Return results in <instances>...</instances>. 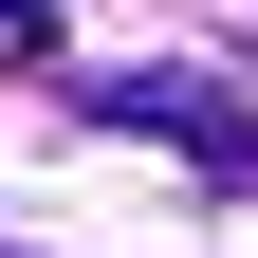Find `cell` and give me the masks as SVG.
Here are the masks:
<instances>
[{"instance_id": "6da1fadb", "label": "cell", "mask_w": 258, "mask_h": 258, "mask_svg": "<svg viewBox=\"0 0 258 258\" xmlns=\"http://www.w3.org/2000/svg\"><path fill=\"white\" fill-rule=\"evenodd\" d=\"M74 111H92V129H166V148H203V184H258V92H221V74H92Z\"/></svg>"}, {"instance_id": "7a4b0ae2", "label": "cell", "mask_w": 258, "mask_h": 258, "mask_svg": "<svg viewBox=\"0 0 258 258\" xmlns=\"http://www.w3.org/2000/svg\"><path fill=\"white\" fill-rule=\"evenodd\" d=\"M0 55H37V0H0Z\"/></svg>"}]
</instances>
